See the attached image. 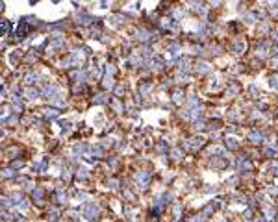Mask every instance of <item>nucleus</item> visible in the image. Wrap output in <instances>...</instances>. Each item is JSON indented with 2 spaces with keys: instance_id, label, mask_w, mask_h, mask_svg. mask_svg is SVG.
Masks as SVG:
<instances>
[{
  "instance_id": "nucleus-1",
  "label": "nucleus",
  "mask_w": 278,
  "mask_h": 222,
  "mask_svg": "<svg viewBox=\"0 0 278 222\" xmlns=\"http://www.w3.org/2000/svg\"><path fill=\"white\" fill-rule=\"evenodd\" d=\"M82 215H84V219L95 222V220L100 219V207L95 205V204H87V205H84V209H82Z\"/></svg>"
},
{
  "instance_id": "nucleus-2",
  "label": "nucleus",
  "mask_w": 278,
  "mask_h": 222,
  "mask_svg": "<svg viewBox=\"0 0 278 222\" xmlns=\"http://www.w3.org/2000/svg\"><path fill=\"white\" fill-rule=\"evenodd\" d=\"M43 95H45L48 100H56L58 96H60V87H58V85H46L45 91H43Z\"/></svg>"
},
{
  "instance_id": "nucleus-3",
  "label": "nucleus",
  "mask_w": 278,
  "mask_h": 222,
  "mask_svg": "<svg viewBox=\"0 0 278 222\" xmlns=\"http://www.w3.org/2000/svg\"><path fill=\"white\" fill-rule=\"evenodd\" d=\"M78 61H80V52H70L67 57H65L63 61H61V65L63 67H70V65H78Z\"/></svg>"
},
{
  "instance_id": "nucleus-4",
  "label": "nucleus",
  "mask_w": 278,
  "mask_h": 222,
  "mask_svg": "<svg viewBox=\"0 0 278 222\" xmlns=\"http://www.w3.org/2000/svg\"><path fill=\"white\" fill-rule=\"evenodd\" d=\"M135 180H137V183H139L141 187H147L148 181H150V174L145 172V170H139V172L135 174Z\"/></svg>"
},
{
  "instance_id": "nucleus-5",
  "label": "nucleus",
  "mask_w": 278,
  "mask_h": 222,
  "mask_svg": "<svg viewBox=\"0 0 278 222\" xmlns=\"http://www.w3.org/2000/svg\"><path fill=\"white\" fill-rule=\"evenodd\" d=\"M137 39L139 41H143V43H147V41H150V37H152V33L150 32H147V30H137Z\"/></svg>"
},
{
  "instance_id": "nucleus-6",
  "label": "nucleus",
  "mask_w": 278,
  "mask_h": 222,
  "mask_svg": "<svg viewBox=\"0 0 278 222\" xmlns=\"http://www.w3.org/2000/svg\"><path fill=\"white\" fill-rule=\"evenodd\" d=\"M76 21L80 22V24H91V22H93V17H91V15H85V13H80L76 17Z\"/></svg>"
},
{
  "instance_id": "nucleus-7",
  "label": "nucleus",
  "mask_w": 278,
  "mask_h": 222,
  "mask_svg": "<svg viewBox=\"0 0 278 222\" xmlns=\"http://www.w3.org/2000/svg\"><path fill=\"white\" fill-rule=\"evenodd\" d=\"M202 143H204V139H202V137H195V139H191V143H186L184 146H187V148H197V146H202Z\"/></svg>"
},
{
  "instance_id": "nucleus-8",
  "label": "nucleus",
  "mask_w": 278,
  "mask_h": 222,
  "mask_svg": "<svg viewBox=\"0 0 278 222\" xmlns=\"http://www.w3.org/2000/svg\"><path fill=\"white\" fill-rule=\"evenodd\" d=\"M24 95L28 96L30 100H35V98H39V91H37V89H32V87L24 89Z\"/></svg>"
},
{
  "instance_id": "nucleus-9",
  "label": "nucleus",
  "mask_w": 278,
  "mask_h": 222,
  "mask_svg": "<svg viewBox=\"0 0 278 222\" xmlns=\"http://www.w3.org/2000/svg\"><path fill=\"white\" fill-rule=\"evenodd\" d=\"M24 81H26V83H28V85L35 83V81H39V74H33V72L26 74V76H24Z\"/></svg>"
},
{
  "instance_id": "nucleus-10",
  "label": "nucleus",
  "mask_w": 278,
  "mask_h": 222,
  "mask_svg": "<svg viewBox=\"0 0 278 222\" xmlns=\"http://www.w3.org/2000/svg\"><path fill=\"white\" fill-rule=\"evenodd\" d=\"M245 50V41H241V39H237L236 43H234V52L236 54H241Z\"/></svg>"
},
{
  "instance_id": "nucleus-11",
  "label": "nucleus",
  "mask_w": 278,
  "mask_h": 222,
  "mask_svg": "<svg viewBox=\"0 0 278 222\" xmlns=\"http://www.w3.org/2000/svg\"><path fill=\"white\" fill-rule=\"evenodd\" d=\"M11 106H13L15 111H22V102H21L19 96H13V98H11Z\"/></svg>"
},
{
  "instance_id": "nucleus-12",
  "label": "nucleus",
  "mask_w": 278,
  "mask_h": 222,
  "mask_svg": "<svg viewBox=\"0 0 278 222\" xmlns=\"http://www.w3.org/2000/svg\"><path fill=\"white\" fill-rule=\"evenodd\" d=\"M195 71H197L198 74H208V72H210V65H208V63H198Z\"/></svg>"
},
{
  "instance_id": "nucleus-13",
  "label": "nucleus",
  "mask_w": 278,
  "mask_h": 222,
  "mask_svg": "<svg viewBox=\"0 0 278 222\" xmlns=\"http://www.w3.org/2000/svg\"><path fill=\"white\" fill-rule=\"evenodd\" d=\"M93 100H95V104H106V102H109V96L104 95V93H100V95H96Z\"/></svg>"
},
{
  "instance_id": "nucleus-14",
  "label": "nucleus",
  "mask_w": 278,
  "mask_h": 222,
  "mask_svg": "<svg viewBox=\"0 0 278 222\" xmlns=\"http://www.w3.org/2000/svg\"><path fill=\"white\" fill-rule=\"evenodd\" d=\"M249 139H250L252 143H260L261 139H263V135H261L260 131H250V133H249Z\"/></svg>"
},
{
  "instance_id": "nucleus-15",
  "label": "nucleus",
  "mask_w": 278,
  "mask_h": 222,
  "mask_svg": "<svg viewBox=\"0 0 278 222\" xmlns=\"http://www.w3.org/2000/svg\"><path fill=\"white\" fill-rule=\"evenodd\" d=\"M121 22H123V17H121V15H113V17L108 19V24H111V26H119Z\"/></svg>"
},
{
  "instance_id": "nucleus-16",
  "label": "nucleus",
  "mask_w": 278,
  "mask_h": 222,
  "mask_svg": "<svg viewBox=\"0 0 278 222\" xmlns=\"http://www.w3.org/2000/svg\"><path fill=\"white\" fill-rule=\"evenodd\" d=\"M237 169H239V170H250V169H252V165H250V161H247V159H245V161H243V159H239Z\"/></svg>"
},
{
  "instance_id": "nucleus-17",
  "label": "nucleus",
  "mask_w": 278,
  "mask_h": 222,
  "mask_svg": "<svg viewBox=\"0 0 278 222\" xmlns=\"http://www.w3.org/2000/svg\"><path fill=\"white\" fill-rule=\"evenodd\" d=\"M61 46H65V39H63V37H54L52 48H61Z\"/></svg>"
},
{
  "instance_id": "nucleus-18",
  "label": "nucleus",
  "mask_w": 278,
  "mask_h": 222,
  "mask_svg": "<svg viewBox=\"0 0 278 222\" xmlns=\"http://www.w3.org/2000/svg\"><path fill=\"white\" fill-rule=\"evenodd\" d=\"M58 115H60V111H56V109H50V107L45 109V117H46V119H56Z\"/></svg>"
},
{
  "instance_id": "nucleus-19",
  "label": "nucleus",
  "mask_w": 278,
  "mask_h": 222,
  "mask_svg": "<svg viewBox=\"0 0 278 222\" xmlns=\"http://www.w3.org/2000/svg\"><path fill=\"white\" fill-rule=\"evenodd\" d=\"M150 89H152V83H143L139 87V96H145L148 91H150Z\"/></svg>"
},
{
  "instance_id": "nucleus-20",
  "label": "nucleus",
  "mask_w": 278,
  "mask_h": 222,
  "mask_svg": "<svg viewBox=\"0 0 278 222\" xmlns=\"http://www.w3.org/2000/svg\"><path fill=\"white\" fill-rule=\"evenodd\" d=\"M76 176L78 178H82V180H85V178L89 176V172H87V169H85V167H80V169L76 170Z\"/></svg>"
},
{
  "instance_id": "nucleus-21",
  "label": "nucleus",
  "mask_w": 278,
  "mask_h": 222,
  "mask_svg": "<svg viewBox=\"0 0 278 222\" xmlns=\"http://www.w3.org/2000/svg\"><path fill=\"white\" fill-rule=\"evenodd\" d=\"M263 211H265V217H267V219H273V217H275V209H273L271 205H263Z\"/></svg>"
},
{
  "instance_id": "nucleus-22",
  "label": "nucleus",
  "mask_w": 278,
  "mask_h": 222,
  "mask_svg": "<svg viewBox=\"0 0 278 222\" xmlns=\"http://www.w3.org/2000/svg\"><path fill=\"white\" fill-rule=\"evenodd\" d=\"M91 155L93 157H100V155H102V146H93L91 148Z\"/></svg>"
},
{
  "instance_id": "nucleus-23",
  "label": "nucleus",
  "mask_w": 278,
  "mask_h": 222,
  "mask_svg": "<svg viewBox=\"0 0 278 222\" xmlns=\"http://www.w3.org/2000/svg\"><path fill=\"white\" fill-rule=\"evenodd\" d=\"M226 146H228V148H237V146H239V143H237V139L230 137V139H226Z\"/></svg>"
},
{
  "instance_id": "nucleus-24",
  "label": "nucleus",
  "mask_w": 278,
  "mask_h": 222,
  "mask_svg": "<svg viewBox=\"0 0 278 222\" xmlns=\"http://www.w3.org/2000/svg\"><path fill=\"white\" fill-rule=\"evenodd\" d=\"M43 194H45V191H43L41 187H37V189L33 191V200H41V198H43Z\"/></svg>"
},
{
  "instance_id": "nucleus-25",
  "label": "nucleus",
  "mask_w": 278,
  "mask_h": 222,
  "mask_svg": "<svg viewBox=\"0 0 278 222\" xmlns=\"http://www.w3.org/2000/svg\"><path fill=\"white\" fill-rule=\"evenodd\" d=\"M85 150H87V146H85V145H76V146H74V154H84V152Z\"/></svg>"
},
{
  "instance_id": "nucleus-26",
  "label": "nucleus",
  "mask_w": 278,
  "mask_h": 222,
  "mask_svg": "<svg viewBox=\"0 0 278 222\" xmlns=\"http://www.w3.org/2000/svg\"><path fill=\"white\" fill-rule=\"evenodd\" d=\"M243 19H245L247 22H256V15H254V13H245Z\"/></svg>"
},
{
  "instance_id": "nucleus-27",
  "label": "nucleus",
  "mask_w": 278,
  "mask_h": 222,
  "mask_svg": "<svg viewBox=\"0 0 278 222\" xmlns=\"http://www.w3.org/2000/svg\"><path fill=\"white\" fill-rule=\"evenodd\" d=\"M178 50H180V45H178V43H173V45L169 46V52H171V54H174V56L178 54Z\"/></svg>"
},
{
  "instance_id": "nucleus-28",
  "label": "nucleus",
  "mask_w": 278,
  "mask_h": 222,
  "mask_svg": "<svg viewBox=\"0 0 278 222\" xmlns=\"http://www.w3.org/2000/svg\"><path fill=\"white\" fill-rule=\"evenodd\" d=\"M9 205H11V200H9V198L0 200V209H6V207H9Z\"/></svg>"
},
{
  "instance_id": "nucleus-29",
  "label": "nucleus",
  "mask_w": 278,
  "mask_h": 222,
  "mask_svg": "<svg viewBox=\"0 0 278 222\" xmlns=\"http://www.w3.org/2000/svg\"><path fill=\"white\" fill-rule=\"evenodd\" d=\"M19 56H21V52H19V50H15V52L13 54H11V56H9V61H11V63H17V59H19Z\"/></svg>"
},
{
  "instance_id": "nucleus-30",
  "label": "nucleus",
  "mask_w": 278,
  "mask_h": 222,
  "mask_svg": "<svg viewBox=\"0 0 278 222\" xmlns=\"http://www.w3.org/2000/svg\"><path fill=\"white\" fill-rule=\"evenodd\" d=\"M104 87H113V80H111V76H108V74L104 76Z\"/></svg>"
},
{
  "instance_id": "nucleus-31",
  "label": "nucleus",
  "mask_w": 278,
  "mask_h": 222,
  "mask_svg": "<svg viewBox=\"0 0 278 222\" xmlns=\"http://www.w3.org/2000/svg\"><path fill=\"white\" fill-rule=\"evenodd\" d=\"M72 78H76V80H85V72H78V71H74L72 72Z\"/></svg>"
},
{
  "instance_id": "nucleus-32",
  "label": "nucleus",
  "mask_w": 278,
  "mask_h": 222,
  "mask_svg": "<svg viewBox=\"0 0 278 222\" xmlns=\"http://www.w3.org/2000/svg\"><path fill=\"white\" fill-rule=\"evenodd\" d=\"M45 169H46V163L45 161H41V163H37V165H35V170H37V172H45Z\"/></svg>"
},
{
  "instance_id": "nucleus-33",
  "label": "nucleus",
  "mask_w": 278,
  "mask_h": 222,
  "mask_svg": "<svg viewBox=\"0 0 278 222\" xmlns=\"http://www.w3.org/2000/svg\"><path fill=\"white\" fill-rule=\"evenodd\" d=\"M173 13H174V17H184V15H186V9H182V7H176V9L173 11Z\"/></svg>"
},
{
  "instance_id": "nucleus-34",
  "label": "nucleus",
  "mask_w": 278,
  "mask_h": 222,
  "mask_svg": "<svg viewBox=\"0 0 278 222\" xmlns=\"http://www.w3.org/2000/svg\"><path fill=\"white\" fill-rule=\"evenodd\" d=\"M173 100H174L176 104H182V102H184V96H182V93H180V91H178V93H174V98H173Z\"/></svg>"
},
{
  "instance_id": "nucleus-35",
  "label": "nucleus",
  "mask_w": 278,
  "mask_h": 222,
  "mask_svg": "<svg viewBox=\"0 0 278 222\" xmlns=\"http://www.w3.org/2000/svg\"><path fill=\"white\" fill-rule=\"evenodd\" d=\"M13 170H11V169H7V170H4V172H0V176H2V178H11V176H13Z\"/></svg>"
},
{
  "instance_id": "nucleus-36",
  "label": "nucleus",
  "mask_w": 278,
  "mask_h": 222,
  "mask_svg": "<svg viewBox=\"0 0 278 222\" xmlns=\"http://www.w3.org/2000/svg\"><path fill=\"white\" fill-rule=\"evenodd\" d=\"M65 200H67V194H63V191H58V202H65Z\"/></svg>"
},
{
  "instance_id": "nucleus-37",
  "label": "nucleus",
  "mask_w": 278,
  "mask_h": 222,
  "mask_svg": "<svg viewBox=\"0 0 278 222\" xmlns=\"http://www.w3.org/2000/svg\"><path fill=\"white\" fill-rule=\"evenodd\" d=\"M60 126H61V131H63V133H65V131H69V130H70V122H61Z\"/></svg>"
},
{
  "instance_id": "nucleus-38",
  "label": "nucleus",
  "mask_w": 278,
  "mask_h": 222,
  "mask_svg": "<svg viewBox=\"0 0 278 222\" xmlns=\"http://www.w3.org/2000/svg\"><path fill=\"white\" fill-rule=\"evenodd\" d=\"M269 81H271V87L278 89V76H273V78H271V80H269Z\"/></svg>"
},
{
  "instance_id": "nucleus-39",
  "label": "nucleus",
  "mask_w": 278,
  "mask_h": 222,
  "mask_svg": "<svg viewBox=\"0 0 278 222\" xmlns=\"http://www.w3.org/2000/svg\"><path fill=\"white\" fill-rule=\"evenodd\" d=\"M113 72H115V67H113V65H108V67H106V74H108V76H111Z\"/></svg>"
},
{
  "instance_id": "nucleus-40",
  "label": "nucleus",
  "mask_w": 278,
  "mask_h": 222,
  "mask_svg": "<svg viewBox=\"0 0 278 222\" xmlns=\"http://www.w3.org/2000/svg\"><path fill=\"white\" fill-rule=\"evenodd\" d=\"M11 198H13V202H17V204H19V202L22 200V196H21L19 193H13V194H11Z\"/></svg>"
},
{
  "instance_id": "nucleus-41",
  "label": "nucleus",
  "mask_w": 278,
  "mask_h": 222,
  "mask_svg": "<svg viewBox=\"0 0 278 222\" xmlns=\"http://www.w3.org/2000/svg\"><path fill=\"white\" fill-rule=\"evenodd\" d=\"M173 157L174 159H180V157H182V152H180L178 148H174V150H173Z\"/></svg>"
},
{
  "instance_id": "nucleus-42",
  "label": "nucleus",
  "mask_w": 278,
  "mask_h": 222,
  "mask_svg": "<svg viewBox=\"0 0 278 222\" xmlns=\"http://www.w3.org/2000/svg\"><path fill=\"white\" fill-rule=\"evenodd\" d=\"M108 187H111V189H117V187H119V181H117V180H109Z\"/></svg>"
},
{
  "instance_id": "nucleus-43",
  "label": "nucleus",
  "mask_w": 278,
  "mask_h": 222,
  "mask_svg": "<svg viewBox=\"0 0 278 222\" xmlns=\"http://www.w3.org/2000/svg\"><path fill=\"white\" fill-rule=\"evenodd\" d=\"M115 93H117V96H121V95L124 93V85H119V87L115 89Z\"/></svg>"
},
{
  "instance_id": "nucleus-44",
  "label": "nucleus",
  "mask_w": 278,
  "mask_h": 222,
  "mask_svg": "<svg viewBox=\"0 0 278 222\" xmlns=\"http://www.w3.org/2000/svg\"><path fill=\"white\" fill-rule=\"evenodd\" d=\"M265 154H267V155H275V146H269V148H265Z\"/></svg>"
},
{
  "instance_id": "nucleus-45",
  "label": "nucleus",
  "mask_w": 278,
  "mask_h": 222,
  "mask_svg": "<svg viewBox=\"0 0 278 222\" xmlns=\"http://www.w3.org/2000/svg\"><path fill=\"white\" fill-rule=\"evenodd\" d=\"M17 205H19V209H26V207H28V204H26L24 200H21V202H19Z\"/></svg>"
},
{
  "instance_id": "nucleus-46",
  "label": "nucleus",
  "mask_w": 278,
  "mask_h": 222,
  "mask_svg": "<svg viewBox=\"0 0 278 222\" xmlns=\"http://www.w3.org/2000/svg\"><path fill=\"white\" fill-rule=\"evenodd\" d=\"M78 200H80V202L87 200V194H85V193H80V194H78Z\"/></svg>"
},
{
  "instance_id": "nucleus-47",
  "label": "nucleus",
  "mask_w": 278,
  "mask_h": 222,
  "mask_svg": "<svg viewBox=\"0 0 278 222\" xmlns=\"http://www.w3.org/2000/svg\"><path fill=\"white\" fill-rule=\"evenodd\" d=\"M54 104H56V106H60V107H63V106H65V102H63V100H60V98L54 100Z\"/></svg>"
},
{
  "instance_id": "nucleus-48",
  "label": "nucleus",
  "mask_w": 278,
  "mask_h": 222,
  "mask_svg": "<svg viewBox=\"0 0 278 222\" xmlns=\"http://www.w3.org/2000/svg\"><path fill=\"white\" fill-rule=\"evenodd\" d=\"M69 176H70V172H69V170H67V169H65V170H63V172H61V178H63V180H67V178H69Z\"/></svg>"
},
{
  "instance_id": "nucleus-49",
  "label": "nucleus",
  "mask_w": 278,
  "mask_h": 222,
  "mask_svg": "<svg viewBox=\"0 0 278 222\" xmlns=\"http://www.w3.org/2000/svg\"><path fill=\"white\" fill-rule=\"evenodd\" d=\"M180 213H182V207H180V205H174V215L180 217Z\"/></svg>"
},
{
  "instance_id": "nucleus-50",
  "label": "nucleus",
  "mask_w": 278,
  "mask_h": 222,
  "mask_svg": "<svg viewBox=\"0 0 278 222\" xmlns=\"http://www.w3.org/2000/svg\"><path fill=\"white\" fill-rule=\"evenodd\" d=\"M17 148H9V150H7V154H11V157H13V154H17Z\"/></svg>"
},
{
  "instance_id": "nucleus-51",
  "label": "nucleus",
  "mask_w": 278,
  "mask_h": 222,
  "mask_svg": "<svg viewBox=\"0 0 278 222\" xmlns=\"http://www.w3.org/2000/svg\"><path fill=\"white\" fill-rule=\"evenodd\" d=\"M189 104H191V106H198V100H197V98H191Z\"/></svg>"
},
{
  "instance_id": "nucleus-52",
  "label": "nucleus",
  "mask_w": 278,
  "mask_h": 222,
  "mask_svg": "<svg viewBox=\"0 0 278 222\" xmlns=\"http://www.w3.org/2000/svg\"><path fill=\"white\" fill-rule=\"evenodd\" d=\"M7 122H9V124H17V119H15V117H11V119L7 120Z\"/></svg>"
},
{
  "instance_id": "nucleus-53",
  "label": "nucleus",
  "mask_w": 278,
  "mask_h": 222,
  "mask_svg": "<svg viewBox=\"0 0 278 222\" xmlns=\"http://www.w3.org/2000/svg\"><path fill=\"white\" fill-rule=\"evenodd\" d=\"M273 65H275V67L278 69V57H275V59H273Z\"/></svg>"
},
{
  "instance_id": "nucleus-54",
  "label": "nucleus",
  "mask_w": 278,
  "mask_h": 222,
  "mask_svg": "<svg viewBox=\"0 0 278 222\" xmlns=\"http://www.w3.org/2000/svg\"><path fill=\"white\" fill-rule=\"evenodd\" d=\"M275 39H276V41H278V32H275Z\"/></svg>"
},
{
  "instance_id": "nucleus-55",
  "label": "nucleus",
  "mask_w": 278,
  "mask_h": 222,
  "mask_svg": "<svg viewBox=\"0 0 278 222\" xmlns=\"http://www.w3.org/2000/svg\"><path fill=\"white\" fill-rule=\"evenodd\" d=\"M276 54H278V48H276Z\"/></svg>"
}]
</instances>
